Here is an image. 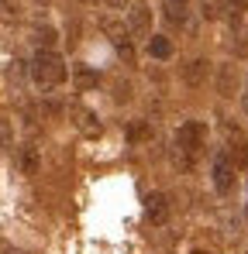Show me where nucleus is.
Here are the masks:
<instances>
[{"mask_svg":"<svg viewBox=\"0 0 248 254\" xmlns=\"http://www.w3.org/2000/svg\"><path fill=\"white\" fill-rule=\"evenodd\" d=\"M221 137H224V151L231 155V162L242 169V165H248V137L245 130L235 124V121H224L221 124Z\"/></svg>","mask_w":248,"mask_h":254,"instance_id":"5","label":"nucleus"},{"mask_svg":"<svg viewBox=\"0 0 248 254\" xmlns=\"http://www.w3.org/2000/svg\"><path fill=\"white\" fill-rule=\"evenodd\" d=\"M145 216H148V223H165L169 220V196L165 192H148L145 196Z\"/></svg>","mask_w":248,"mask_h":254,"instance_id":"8","label":"nucleus"},{"mask_svg":"<svg viewBox=\"0 0 248 254\" xmlns=\"http://www.w3.org/2000/svg\"><path fill=\"white\" fill-rule=\"evenodd\" d=\"M200 3V17L204 21H221L224 17V0H197Z\"/></svg>","mask_w":248,"mask_h":254,"instance_id":"16","label":"nucleus"},{"mask_svg":"<svg viewBox=\"0 0 248 254\" xmlns=\"http://www.w3.org/2000/svg\"><path fill=\"white\" fill-rule=\"evenodd\" d=\"M238 96H242V114L248 117V76L242 79V89H238Z\"/></svg>","mask_w":248,"mask_h":254,"instance_id":"21","label":"nucleus"},{"mask_svg":"<svg viewBox=\"0 0 248 254\" xmlns=\"http://www.w3.org/2000/svg\"><path fill=\"white\" fill-rule=\"evenodd\" d=\"M55 38H59V31L52 24H35V42H38V48H55Z\"/></svg>","mask_w":248,"mask_h":254,"instance_id":"18","label":"nucleus"},{"mask_svg":"<svg viewBox=\"0 0 248 254\" xmlns=\"http://www.w3.org/2000/svg\"><path fill=\"white\" fill-rule=\"evenodd\" d=\"M17 165H21V172H24V175H35V172H38V165H41L38 148H35V144H24V148H21V155H17Z\"/></svg>","mask_w":248,"mask_h":254,"instance_id":"15","label":"nucleus"},{"mask_svg":"<svg viewBox=\"0 0 248 254\" xmlns=\"http://www.w3.org/2000/svg\"><path fill=\"white\" fill-rule=\"evenodd\" d=\"M207 76H210V62H207V59H190V62L183 65V83L190 86V89L204 86Z\"/></svg>","mask_w":248,"mask_h":254,"instance_id":"10","label":"nucleus"},{"mask_svg":"<svg viewBox=\"0 0 248 254\" xmlns=\"http://www.w3.org/2000/svg\"><path fill=\"white\" fill-rule=\"evenodd\" d=\"M152 137V127L145 124V121H134V124L127 127V141L131 144H141V141H148Z\"/></svg>","mask_w":248,"mask_h":254,"instance_id":"19","label":"nucleus"},{"mask_svg":"<svg viewBox=\"0 0 248 254\" xmlns=\"http://www.w3.org/2000/svg\"><path fill=\"white\" fill-rule=\"evenodd\" d=\"M193 254H210V251H193Z\"/></svg>","mask_w":248,"mask_h":254,"instance_id":"24","label":"nucleus"},{"mask_svg":"<svg viewBox=\"0 0 248 254\" xmlns=\"http://www.w3.org/2000/svg\"><path fill=\"white\" fill-rule=\"evenodd\" d=\"M172 42L165 38V35H148V55L155 59V62H169L172 59Z\"/></svg>","mask_w":248,"mask_h":254,"instance_id":"14","label":"nucleus"},{"mask_svg":"<svg viewBox=\"0 0 248 254\" xmlns=\"http://www.w3.org/2000/svg\"><path fill=\"white\" fill-rule=\"evenodd\" d=\"M131 100V86L124 83V79H118L114 83V103H127Z\"/></svg>","mask_w":248,"mask_h":254,"instance_id":"20","label":"nucleus"},{"mask_svg":"<svg viewBox=\"0 0 248 254\" xmlns=\"http://www.w3.org/2000/svg\"><path fill=\"white\" fill-rule=\"evenodd\" d=\"M100 31L107 35V42L114 45V52H118V59L124 65H134L138 52H134V35L127 31V24L118 21V17H100Z\"/></svg>","mask_w":248,"mask_h":254,"instance_id":"3","label":"nucleus"},{"mask_svg":"<svg viewBox=\"0 0 248 254\" xmlns=\"http://www.w3.org/2000/svg\"><path fill=\"white\" fill-rule=\"evenodd\" d=\"M210 182H214V192H221V196H228V192L235 189V182H238V165L231 162L228 151H217V155H214Z\"/></svg>","mask_w":248,"mask_h":254,"instance_id":"4","label":"nucleus"},{"mask_svg":"<svg viewBox=\"0 0 248 254\" xmlns=\"http://www.w3.org/2000/svg\"><path fill=\"white\" fill-rule=\"evenodd\" d=\"M162 17L169 28H186L190 24V0H162Z\"/></svg>","mask_w":248,"mask_h":254,"instance_id":"7","label":"nucleus"},{"mask_svg":"<svg viewBox=\"0 0 248 254\" xmlns=\"http://www.w3.org/2000/svg\"><path fill=\"white\" fill-rule=\"evenodd\" d=\"M245 14H248V0H224V21H228L235 31H242Z\"/></svg>","mask_w":248,"mask_h":254,"instance_id":"13","label":"nucleus"},{"mask_svg":"<svg viewBox=\"0 0 248 254\" xmlns=\"http://www.w3.org/2000/svg\"><path fill=\"white\" fill-rule=\"evenodd\" d=\"M238 89H242L238 69H235L231 62H224V65L217 69V93H221V96H238Z\"/></svg>","mask_w":248,"mask_h":254,"instance_id":"9","label":"nucleus"},{"mask_svg":"<svg viewBox=\"0 0 248 254\" xmlns=\"http://www.w3.org/2000/svg\"><path fill=\"white\" fill-rule=\"evenodd\" d=\"M245 216H248V203H245Z\"/></svg>","mask_w":248,"mask_h":254,"instance_id":"25","label":"nucleus"},{"mask_svg":"<svg viewBox=\"0 0 248 254\" xmlns=\"http://www.w3.org/2000/svg\"><path fill=\"white\" fill-rule=\"evenodd\" d=\"M10 148H14V121L0 114V151H10Z\"/></svg>","mask_w":248,"mask_h":254,"instance_id":"17","label":"nucleus"},{"mask_svg":"<svg viewBox=\"0 0 248 254\" xmlns=\"http://www.w3.org/2000/svg\"><path fill=\"white\" fill-rule=\"evenodd\" d=\"M35 3H38V7H48V3H52V0H35Z\"/></svg>","mask_w":248,"mask_h":254,"instance_id":"23","label":"nucleus"},{"mask_svg":"<svg viewBox=\"0 0 248 254\" xmlns=\"http://www.w3.org/2000/svg\"><path fill=\"white\" fill-rule=\"evenodd\" d=\"M73 86H76V93H93V89L100 86V72H97L93 65L76 62V69H73Z\"/></svg>","mask_w":248,"mask_h":254,"instance_id":"11","label":"nucleus"},{"mask_svg":"<svg viewBox=\"0 0 248 254\" xmlns=\"http://www.w3.org/2000/svg\"><path fill=\"white\" fill-rule=\"evenodd\" d=\"M31 79L38 89H59L69 79V65L55 48H38L31 59Z\"/></svg>","mask_w":248,"mask_h":254,"instance_id":"2","label":"nucleus"},{"mask_svg":"<svg viewBox=\"0 0 248 254\" xmlns=\"http://www.w3.org/2000/svg\"><path fill=\"white\" fill-rule=\"evenodd\" d=\"M127 31L134 35V38H148L152 35V7L145 3V0H134V3H127Z\"/></svg>","mask_w":248,"mask_h":254,"instance_id":"6","label":"nucleus"},{"mask_svg":"<svg viewBox=\"0 0 248 254\" xmlns=\"http://www.w3.org/2000/svg\"><path fill=\"white\" fill-rule=\"evenodd\" d=\"M207 124L204 121H183L176 127V137H172V158L179 169H193L197 158L204 155L207 148Z\"/></svg>","mask_w":248,"mask_h":254,"instance_id":"1","label":"nucleus"},{"mask_svg":"<svg viewBox=\"0 0 248 254\" xmlns=\"http://www.w3.org/2000/svg\"><path fill=\"white\" fill-rule=\"evenodd\" d=\"M73 124L80 127L86 137H97L104 127H100V121H97V114L90 110V107H73Z\"/></svg>","mask_w":248,"mask_h":254,"instance_id":"12","label":"nucleus"},{"mask_svg":"<svg viewBox=\"0 0 248 254\" xmlns=\"http://www.w3.org/2000/svg\"><path fill=\"white\" fill-rule=\"evenodd\" d=\"M86 3H97V0H86Z\"/></svg>","mask_w":248,"mask_h":254,"instance_id":"26","label":"nucleus"},{"mask_svg":"<svg viewBox=\"0 0 248 254\" xmlns=\"http://www.w3.org/2000/svg\"><path fill=\"white\" fill-rule=\"evenodd\" d=\"M104 3H107V7H114V10H121V7H127V3H131V0H104Z\"/></svg>","mask_w":248,"mask_h":254,"instance_id":"22","label":"nucleus"}]
</instances>
